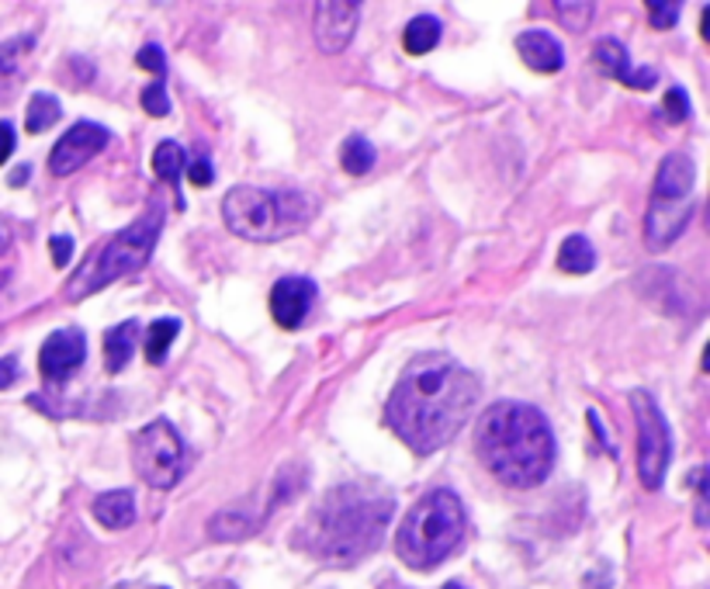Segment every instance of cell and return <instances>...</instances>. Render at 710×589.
I'll return each mask as SVG.
<instances>
[{
  "instance_id": "17",
  "label": "cell",
  "mask_w": 710,
  "mask_h": 589,
  "mask_svg": "<svg viewBox=\"0 0 710 589\" xmlns=\"http://www.w3.org/2000/svg\"><path fill=\"white\" fill-rule=\"evenodd\" d=\"M94 520L108 531H122L136 520V499L128 489H111L94 499Z\"/></svg>"
},
{
  "instance_id": "13",
  "label": "cell",
  "mask_w": 710,
  "mask_h": 589,
  "mask_svg": "<svg viewBox=\"0 0 710 589\" xmlns=\"http://www.w3.org/2000/svg\"><path fill=\"white\" fill-rule=\"evenodd\" d=\"M690 215H694V202L686 199V202H655L649 205V215H645V239H649V247L652 250H669L679 233L686 229V223H690Z\"/></svg>"
},
{
  "instance_id": "3",
  "label": "cell",
  "mask_w": 710,
  "mask_h": 589,
  "mask_svg": "<svg viewBox=\"0 0 710 589\" xmlns=\"http://www.w3.org/2000/svg\"><path fill=\"white\" fill-rule=\"evenodd\" d=\"M475 451L509 489H534L554 468V433L544 412L527 403H493L475 427Z\"/></svg>"
},
{
  "instance_id": "2",
  "label": "cell",
  "mask_w": 710,
  "mask_h": 589,
  "mask_svg": "<svg viewBox=\"0 0 710 589\" xmlns=\"http://www.w3.org/2000/svg\"><path fill=\"white\" fill-rule=\"evenodd\" d=\"M392 510V496L379 486H337L308 510L295 544L323 565H353L379 548Z\"/></svg>"
},
{
  "instance_id": "10",
  "label": "cell",
  "mask_w": 710,
  "mask_h": 589,
  "mask_svg": "<svg viewBox=\"0 0 710 589\" xmlns=\"http://www.w3.org/2000/svg\"><path fill=\"white\" fill-rule=\"evenodd\" d=\"M83 358H87V337H83V330L70 326V330H56L46 343H42L38 371L46 382L63 385L83 364Z\"/></svg>"
},
{
  "instance_id": "34",
  "label": "cell",
  "mask_w": 710,
  "mask_h": 589,
  "mask_svg": "<svg viewBox=\"0 0 710 589\" xmlns=\"http://www.w3.org/2000/svg\"><path fill=\"white\" fill-rule=\"evenodd\" d=\"M14 152V125L11 122H0V163Z\"/></svg>"
},
{
  "instance_id": "14",
  "label": "cell",
  "mask_w": 710,
  "mask_h": 589,
  "mask_svg": "<svg viewBox=\"0 0 710 589\" xmlns=\"http://www.w3.org/2000/svg\"><path fill=\"white\" fill-rule=\"evenodd\" d=\"M694 181H697V167L686 152H669L662 160L658 173H655V202H686L694 194Z\"/></svg>"
},
{
  "instance_id": "35",
  "label": "cell",
  "mask_w": 710,
  "mask_h": 589,
  "mask_svg": "<svg viewBox=\"0 0 710 589\" xmlns=\"http://www.w3.org/2000/svg\"><path fill=\"white\" fill-rule=\"evenodd\" d=\"M14 378H18V358H4L0 361V388L14 385Z\"/></svg>"
},
{
  "instance_id": "33",
  "label": "cell",
  "mask_w": 710,
  "mask_h": 589,
  "mask_svg": "<svg viewBox=\"0 0 710 589\" xmlns=\"http://www.w3.org/2000/svg\"><path fill=\"white\" fill-rule=\"evenodd\" d=\"M70 257H74V239L70 236H53V260H56V268L70 264Z\"/></svg>"
},
{
  "instance_id": "41",
  "label": "cell",
  "mask_w": 710,
  "mask_h": 589,
  "mask_svg": "<svg viewBox=\"0 0 710 589\" xmlns=\"http://www.w3.org/2000/svg\"><path fill=\"white\" fill-rule=\"evenodd\" d=\"M443 589H464V586H461V582H448V586H443Z\"/></svg>"
},
{
  "instance_id": "26",
  "label": "cell",
  "mask_w": 710,
  "mask_h": 589,
  "mask_svg": "<svg viewBox=\"0 0 710 589\" xmlns=\"http://www.w3.org/2000/svg\"><path fill=\"white\" fill-rule=\"evenodd\" d=\"M593 4L589 0H559V4H554V14H559V21L562 25L568 29V32H586L589 29V21H593Z\"/></svg>"
},
{
  "instance_id": "28",
  "label": "cell",
  "mask_w": 710,
  "mask_h": 589,
  "mask_svg": "<svg viewBox=\"0 0 710 589\" xmlns=\"http://www.w3.org/2000/svg\"><path fill=\"white\" fill-rule=\"evenodd\" d=\"M143 107H146V115H153V118L170 115V101H167V87H164V80H157V83H149V87H146V91H143Z\"/></svg>"
},
{
  "instance_id": "21",
  "label": "cell",
  "mask_w": 710,
  "mask_h": 589,
  "mask_svg": "<svg viewBox=\"0 0 710 589\" xmlns=\"http://www.w3.org/2000/svg\"><path fill=\"white\" fill-rule=\"evenodd\" d=\"M257 528V520L250 513H243V510H222L218 517H212L209 523V534L215 541H239V537H247L253 534Z\"/></svg>"
},
{
  "instance_id": "40",
  "label": "cell",
  "mask_w": 710,
  "mask_h": 589,
  "mask_svg": "<svg viewBox=\"0 0 710 589\" xmlns=\"http://www.w3.org/2000/svg\"><path fill=\"white\" fill-rule=\"evenodd\" d=\"M8 277H11L8 271H0V288H4V285H8Z\"/></svg>"
},
{
  "instance_id": "32",
  "label": "cell",
  "mask_w": 710,
  "mask_h": 589,
  "mask_svg": "<svg viewBox=\"0 0 710 589\" xmlns=\"http://www.w3.org/2000/svg\"><path fill=\"white\" fill-rule=\"evenodd\" d=\"M188 178H191V184H198V188L212 184V163H209L205 157H194V160L188 163Z\"/></svg>"
},
{
  "instance_id": "9",
  "label": "cell",
  "mask_w": 710,
  "mask_h": 589,
  "mask_svg": "<svg viewBox=\"0 0 710 589\" xmlns=\"http://www.w3.org/2000/svg\"><path fill=\"white\" fill-rule=\"evenodd\" d=\"M108 146V128L94 125V122H77L70 133H66L56 146H53V157H49V170L56 178H66V173L80 170L91 157Z\"/></svg>"
},
{
  "instance_id": "31",
  "label": "cell",
  "mask_w": 710,
  "mask_h": 589,
  "mask_svg": "<svg viewBox=\"0 0 710 589\" xmlns=\"http://www.w3.org/2000/svg\"><path fill=\"white\" fill-rule=\"evenodd\" d=\"M136 63H139V67H146V70L157 73V80H164V73H167V56H164L157 46H143L139 56H136Z\"/></svg>"
},
{
  "instance_id": "4",
  "label": "cell",
  "mask_w": 710,
  "mask_h": 589,
  "mask_svg": "<svg viewBox=\"0 0 710 589\" xmlns=\"http://www.w3.org/2000/svg\"><path fill=\"white\" fill-rule=\"evenodd\" d=\"M464 534V507L451 489H433L406 513L395 534V555L409 569L427 573L448 558Z\"/></svg>"
},
{
  "instance_id": "15",
  "label": "cell",
  "mask_w": 710,
  "mask_h": 589,
  "mask_svg": "<svg viewBox=\"0 0 710 589\" xmlns=\"http://www.w3.org/2000/svg\"><path fill=\"white\" fill-rule=\"evenodd\" d=\"M596 63H600L607 73H613L620 83L634 87V91H649V87H655V80H658V73L649 70V67L645 70H634L628 49L620 46L617 38H604L600 46H596Z\"/></svg>"
},
{
  "instance_id": "5",
  "label": "cell",
  "mask_w": 710,
  "mask_h": 589,
  "mask_svg": "<svg viewBox=\"0 0 710 589\" xmlns=\"http://www.w3.org/2000/svg\"><path fill=\"white\" fill-rule=\"evenodd\" d=\"M316 215V199L302 191H268V188H233L222 199V219L229 233L253 239V243H274V239L298 233Z\"/></svg>"
},
{
  "instance_id": "30",
  "label": "cell",
  "mask_w": 710,
  "mask_h": 589,
  "mask_svg": "<svg viewBox=\"0 0 710 589\" xmlns=\"http://www.w3.org/2000/svg\"><path fill=\"white\" fill-rule=\"evenodd\" d=\"M649 14L655 29H673L679 21V4H662V0H655V4H649Z\"/></svg>"
},
{
  "instance_id": "24",
  "label": "cell",
  "mask_w": 710,
  "mask_h": 589,
  "mask_svg": "<svg viewBox=\"0 0 710 589\" xmlns=\"http://www.w3.org/2000/svg\"><path fill=\"white\" fill-rule=\"evenodd\" d=\"M340 163L350 178H361V173H368L374 167V146L364 136H350L340 149Z\"/></svg>"
},
{
  "instance_id": "16",
  "label": "cell",
  "mask_w": 710,
  "mask_h": 589,
  "mask_svg": "<svg viewBox=\"0 0 710 589\" xmlns=\"http://www.w3.org/2000/svg\"><path fill=\"white\" fill-rule=\"evenodd\" d=\"M517 53L534 73H559L562 63H565L559 38L548 35V32H523L517 38Z\"/></svg>"
},
{
  "instance_id": "20",
  "label": "cell",
  "mask_w": 710,
  "mask_h": 589,
  "mask_svg": "<svg viewBox=\"0 0 710 589\" xmlns=\"http://www.w3.org/2000/svg\"><path fill=\"white\" fill-rule=\"evenodd\" d=\"M559 268L565 274H589L596 268V250L586 236H568L559 250Z\"/></svg>"
},
{
  "instance_id": "7",
  "label": "cell",
  "mask_w": 710,
  "mask_h": 589,
  "mask_svg": "<svg viewBox=\"0 0 710 589\" xmlns=\"http://www.w3.org/2000/svg\"><path fill=\"white\" fill-rule=\"evenodd\" d=\"M132 462L146 486L153 489H173L188 472V451L181 433H177L167 420H153L143 427L132 441Z\"/></svg>"
},
{
  "instance_id": "37",
  "label": "cell",
  "mask_w": 710,
  "mask_h": 589,
  "mask_svg": "<svg viewBox=\"0 0 710 589\" xmlns=\"http://www.w3.org/2000/svg\"><path fill=\"white\" fill-rule=\"evenodd\" d=\"M8 247H11V229L0 223V253H8Z\"/></svg>"
},
{
  "instance_id": "22",
  "label": "cell",
  "mask_w": 710,
  "mask_h": 589,
  "mask_svg": "<svg viewBox=\"0 0 710 589\" xmlns=\"http://www.w3.org/2000/svg\"><path fill=\"white\" fill-rule=\"evenodd\" d=\"M177 333H181V322H177V319H157V322H153L146 330V361L149 364H164Z\"/></svg>"
},
{
  "instance_id": "12",
  "label": "cell",
  "mask_w": 710,
  "mask_h": 589,
  "mask_svg": "<svg viewBox=\"0 0 710 589\" xmlns=\"http://www.w3.org/2000/svg\"><path fill=\"white\" fill-rule=\"evenodd\" d=\"M316 298V285L308 277H281L278 285L271 288V316L284 330H295L302 326V319L313 309Z\"/></svg>"
},
{
  "instance_id": "19",
  "label": "cell",
  "mask_w": 710,
  "mask_h": 589,
  "mask_svg": "<svg viewBox=\"0 0 710 589\" xmlns=\"http://www.w3.org/2000/svg\"><path fill=\"white\" fill-rule=\"evenodd\" d=\"M437 42H440V21L433 14H416L406 25V32H403V46H406L409 56L430 53Z\"/></svg>"
},
{
  "instance_id": "38",
  "label": "cell",
  "mask_w": 710,
  "mask_h": 589,
  "mask_svg": "<svg viewBox=\"0 0 710 589\" xmlns=\"http://www.w3.org/2000/svg\"><path fill=\"white\" fill-rule=\"evenodd\" d=\"M205 589H236L233 582H226V579H218V582H209Z\"/></svg>"
},
{
  "instance_id": "1",
  "label": "cell",
  "mask_w": 710,
  "mask_h": 589,
  "mask_svg": "<svg viewBox=\"0 0 710 589\" xmlns=\"http://www.w3.org/2000/svg\"><path fill=\"white\" fill-rule=\"evenodd\" d=\"M475 403L478 378L472 371L461 367L451 354L430 351L413 358L403 378L395 382L385 423L416 454H433L464 427Z\"/></svg>"
},
{
  "instance_id": "23",
  "label": "cell",
  "mask_w": 710,
  "mask_h": 589,
  "mask_svg": "<svg viewBox=\"0 0 710 589\" xmlns=\"http://www.w3.org/2000/svg\"><path fill=\"white\" fill-rule=\"evenodd\" d=\"M63 118V107L53 94H35L29 101V112H25V128L29 133H46L56 122Z\"/></svg>"
},
{
  "instance_id": "8",
  "label": "cell",
  "mask_w": 710,
  "mask_h": 589,
  "mask_svg": "<svg viewBox=\"0 0 710 589\" xmlns=\"http://www.w3.org/2000/svg\"><path fill=\"white\" fill-rule=\"evenodd\" d=\"M631 409L638 420V475L645 489H662L665 483V468H669V454H673V433L665 423L658 403L649 396L645 388L631 392Z\"/></svg>"
},
{
  "instance_id": "39",
  "label": "cell",
  "mask_w": 710,
  "mask_h": 589,
  "mask_svg": "<svg viewBox=\"0 0 710 589\" xmlns=\"http://www.w3.org/2000/svg\"><path fill=\"white\" fill-rule=\"evenodd\" d=\"M115 589H164V586H146V582H132V586H115Z\"/></svg>"
},
{
  "instance_id": "29",
  "label": "cell",
  "mask_w": 710,
  "mask_h": 589,
  "mask_svg": "<svg viewBox=\"0 0 710 589\" xmlns=\"http://www.w3.org/2000/svg\"><path fill=\"white\" fill-rule=\"evenodd\" d=\"M662 107H665V118H669V122H686V118H690V98H686L683 87H673V91L665 94Z\"/></svg>"
},
{
  "instance_id": "25",
  "label": "cell",
  "mask_w": 710,
  "mask_h": 589,
  "mask_svg": "<svg viewBox=\"0 0 710 589\" xmlns=\"http://www.w3.org/2000/svg\"><path fill=\"white\" fill-rule=\"evenodd\" d=\"M181 170H184V149L177 143L167 139L153 149V173H157L160 181H177L181 178Z\"/></svg>"
},
{
  "instance_id": "18",
  "label": "cell",
  "mask_w": 710,
  "mask_h": 589,
  "mask_svg": "<svg viewBox=\"0 0 710 589\" xmlns=\"http://www.w3.org/2000/svg\"><path fill=\"white\" fill-rule=\"evenodd\" d=\"M136 337H139V322L136 319L119 322L115 330L104 333V358H108V371H111V375H119V371L128 364L132 347H136Z\"/></svg>"
},
{
  "instance_id": "36",
  "label": "cell",
  "mask_w": 710,
  "mask_h": 589,
  "mask_svg": "<svg viewBox=\"0 0 710 589\" xmlns=\"http://www.w3.org/2000/svg\"><path fill=\"white\" fill-rule=\"evenodd\" d=\"M29 173H32L29 167H18V170L11 173V178H8V184H11V188H21V184L29 181Z\"/></svg>"
},
{
  "instance_id": "27",
  "label": "cell",
  "mask_w": 710,
  "mask_h": 589,
  "mask_svg": "<svg viewBox=\"0 0 710 589\" xmlns=\"http://www.w3.org/2000/svg\"><path fill=\"white\" fill-rule=\"evenodd\" d=\"M29 49H32V35L14 38V42H4V46H0V77H14L18 59L25 56Z\"/></svg>"
},
{
  "instance_id": "6",
  "label": "cell",
  "mask_w": 710,
  "mask_h": 589,
  "mask_svg": "<svg viewBox=\"0 0 710 589\" xmlns=\"http://www.w3.org/2000/svg\"><path fill=\"white\" fill-rule=\"evenodd\" d=\"M160 229H164V212L157 202H153V205H146V212L136 223L125 226L122 233H115L104 247H98L91 257L83 260V268L70 277V285H66V298L80 302L87 295H94L98 288L111 285V281L139 271L149 260L153 247H157Z\"/></svg>"
},
{
  "instance_id": "11",
  "label": "cell",
  "mask_w": 710,
  "mask_h": 589,
  "mask_svg": "<svg viewBox=\"0 0 710 589\" xmlns=\"http://www.w3.org/2000/svg\"><path fill=\"white\" fill-rule=\"evenodd\" d=\"M358 4H347V0H326V4H316V46L323 53H343L350 46L353 32H358Z\"/></svg>"
}]
</instances>
